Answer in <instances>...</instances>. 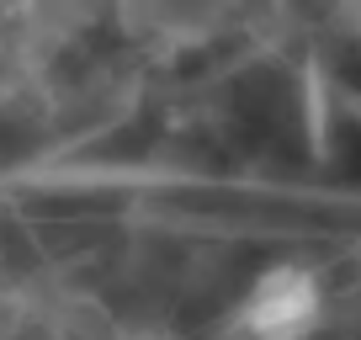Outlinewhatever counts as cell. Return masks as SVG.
I'll return each instance as SVG.
<instances>
[{
	"label": "cell",
	"instance_id": "6da1fadb",
	"mask_svg": "<svg viewBox=\"0 0 361 340\" xmlns=\"http://www.w3.org/2000/svg\"><path fill=\"white\" fill-rule=\"evenodd\" d=\"M324 324V282L303 261H276L245 287L234 329L245 340H308Z\"/></svg>",
	"mask_w": 361,
	"mask_h": 340
}]
</instances>
